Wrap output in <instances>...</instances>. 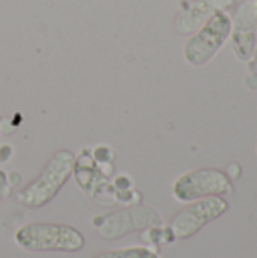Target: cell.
I'll list each match as a JSON object with an SVG mask.
<instances>
[{
    "label": "cell",
    "mask_w": 257,
    "mask_h": 258,
    "mask_svg": "<svg viewBox=\"0 0 257 258\" xmlns=\"http://www.w3.org/2000/svg\"><path fill=\"white\" fill-rule=\"evenodd\" d=\"M76 166V156L70 150L56 151L41 174L17 194V201L27 209L48 204L70 180Z\"/></svg>",
    "instance_id": "1"
},
{
    "label": "cell",
    "mask_w": 257,
    "mask_h": 258,
    "mask_svg": "<svg viewBox=\"0 0 257 258\" xmlns=\"http://www.w3.org/2000/svg\"><path fill=\"white\" fill-rule=\"evenodd\" d=\"M15 243L29 252H77L85 246L83 234L70 225L33 222L20 227Z\"/></svg>",
    "instance_id": "2"
},
{
    "label": "cell",
    "mask_w": 257,
    "mask_h": 258,
    "mask_svg": "<svg viewBox=\"0 0 257 258\" xmlns=\"http://www.w3.org/2000/svg\"><path fill=\"white\" fill-rule=\"evenodd\" d=\"M232 17L227 11L214 14L198 30L186 39L183 45V57L192 67H203L211 62L223 45L230 39Z\"/></svg>",
    "instance_id": "3"
},
{
    "label": "cell",
    "mask_w": 257,
    "mask_h": 258,
    "mask_svg": "<svg viewBox=\"0 0 257 258\" xmlns=\"http://www.w3.org/2000/svg\"><path fill=\"white\" fill-rule=\"evenodd\" d=\"M171 190L177 201L192 203L208 197L232 195L233 184L226 172L215 168H201L177 177Z\"/></svg>",
    "instance_id": "4"
},
{
    "label": "cell",
    "mask_w": 257,
    "mask_h": 258,
    "mask_svg": "<svg viewBox=\"0 0 257 258\" xmlns=\"http://www.w3.org/2000/svg\"><path fill=\"white\" fill-rule=\"evenodd\" d=\"M229 210V203L223 197H208L192 201L180 210L171 221L170 228L176 239L186 240L195 236L208 224L214 222Z\"/></svg>",
    "instance_id": "5"
},
{
    "label": "cell",
    "mask_w": 257,
    "mask_h": 258,
    "mask_svg": "<svg viewBox=\"0 0 257 258\" xmlns=\"http://www.w3.org/2000/svg\"><path fill=\"white\" fill-rule=\"evenodd\" d=\"M94 225L103 239L115 240L124 237L133 231L147 230L150 227L162 225V219L158 212L144 206H133L124 210L112 212L109 215L94 219Z\"/></svg>",
    "instance_id": "6"
},
{
    "label": "cell",
    "mask_w": 257,
    "mask_h": 258,
    "mask_svg": "<svg viewBox=\"0 0 257 258\" xmlns=\"http://www.w3.org/2000/svg\"><path fill=\"white\" fill-rule=\"evenodd\" d=\"M257 30L256 0H244L239 3L235 18L232 20V50L236 57L247 60L254 53Z\"/></svg>",
    "instance_id": "7"
},
{
    "label": "cell",
    "mask_w": 257,
    "mask_h": 258,
    "mask_svg": "<svg viewBox=\"0 0 257 258\" xmlns=\"http://www.w3.org/2000/svg\"><path fill=\"white\" fill-rule=\"evenodd\" d=\"M235 0H191L176 17L174 29L179 35L189 36L198 30L214 14L226 11Z\"/></svg>",
    "instance_id": "8"
},
{
    "label": "cell",
    "mask_w": 257,
    "mask_h": 258,
    "mask_svg": "<svg viewBox=\"0 0 257 258\" xmlns=\"http://www.w3.org/2000/svg\"><path fill=\"white\" fill-rule=\"evenodd\" d=\"M94 258H161L156 251H153L148 246H130V248H121L114 251L101 252Z\"/></svg>",
    "instance_id": "9"
},
{
    "label": "cell",
    "mask_w": 257,
    "mask_h": 258,
    "mask_svg": "<svg viewBox=\"0 0 257 258\" xmlns=\"http://www.w3.org/2000/svg\"><path fill=\"white\" fill-rule=\"evenodd\" d=\"M141 239L147 242L148 245H161V243H171L176 237L170 227L161 228V225H158V227H150L144 230Z\"/></svg>",
    "instance_id": "10"
},
{
    "label": "cell",
    "mask_w": 257,
    "mask_h": 258,
    "mask_svg": "<svg viewBox=\"0 0 257 258\" xmlns=\"http://www.w3.org/2000/svg\"><path fill=\"white\" fill-rule=\"evenodd\" d=\"M8 192L6 189V178H5V174L0 171V200H3V195Z\"/></svg>",
    "instance_id": "11"
},
{
    "label": "cell",
    "mask_w": 257,
    "mask_h": 258,
    "mask_svg": "<svg viewBox=\"0 0 257 258\" xmlns=\"http://www.w3.org/2000/svg\"><path fill=\"white\" fill-rule=\"evenodd\" d=\"M253 54H254V62H256V63H257V48H256V50H254V53H253Z\"/></svg>",
    "instance_id": "12"
},
{
    "label": "cell",
    "mask_w": 257,
    "mask_h": 258,
    "mask_svg": "<svg viewBox=\"0 0 257 258\" xmlns=\"http://www.w3.org/2000/svg\"><path fill=\"white\" fill-rule=\"evenodd\" d=\"M256 153H257V145H256Z\"/></svg>",
    "instance_id": "13"
},
{
    "label": "cell",
    "mask_w": 257,
    "mask_h": 258,
    "mask_svg": "<svg viewBox=\"0 0 257 258\" xmlns=\"http://www.w3.org/2000/svg\"><path fill=\"white\" fill-rule=\"evenodd\" d=\"M0 136H2V132H0Z\"/></svg>",
    "instance_id": "14"
}]
</instances>
